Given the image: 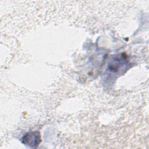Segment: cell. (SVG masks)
<instances>
[{
	"instance_id": "6da1fadb",
	"label": "cell",
	"mask_w": 149,
	"mask_h": 149,
	"mask_svg": "<svg viewBox=\"0 0 149 149\" xmlns=\"http://www.w3.org/2000/svg\"><path fill=\"white\" fill-rule=\"evenodd\" d=\"M41 142V136L38 132L27 133L22 138V143L30 147H37Z\"/></svg>"
},
{
	"instance_id": "7a4b0ae2",
	"label": "cell",
	"mask_w": 149,
	"mask_h": 149,
	"mask_svg": "<svg viewBox=\"0 0 149 149\" xmlns=\"http://www.w3.org/2000/svg\"><path fill=\"white\" fill-rule=\"evenodd\" d=\"M126 55L123 56V54L117 55L109 64V69L112 72H118L122 66L126 64Z\"/></svg>"
}]
</instances>
